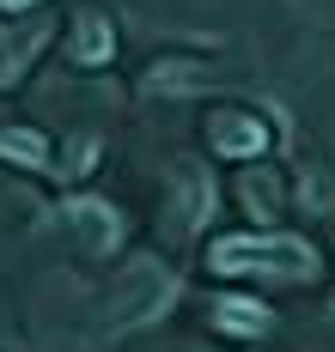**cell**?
Masks as SVG:
<instances>
[{
	"label": "cell",
	"instance_id": "6da1fadb",
	"mask_svg": "<svg viewBox=\"0 0 335 352\" xmlns=\"http://www.w3.org/2000/svg\"><path fill=\"white\" fill-rule=\"evenodd\" d=\"M214 274H262V280H311L317 261L298 237H268V231H238L207 249Z\"/></svg>",
	"mask_w": 335,
	"mask_h": 352
},
{
	"label": "cell",
	"instance_id": "7a4b0ae2",
	"mask_svg": "<svg viewBox=\"0 0 335 352\" xmlns=\"http://www.w3.org/2000/svg\"><path fill=\"white\" fill-rule=\"evenodd\" d=\"M177 298V280L159 261H128L110 285V328H141Z\"/></svg>",
	"mask_w": 335,
	"mask_h": 352
},
{
	"label": "cell",
	"instance_id": "3957f363",
	"mask_svg": "<svg viewBox=\"0 0 335 352\" xmlns=\"http://www.w3.org/2000/svg\"><path fill=\"white\" fill-rule=\"evenodd\" d=\"M55 225L74 231L85 255H110V249L122 243V219H116L104 201H68V207H55Z\"/></svg>",
	"mask_w": 335,
	"mask_h": 352
},
{
	"label": "cell",
	"instance_id": "277c9868",
	"mask_svg": "<svg viewBox=\"0 0 335 352\" xmlns=\"http://www.w3.org/2000/svg\"><path fill=\"white\" fill-rule=\"evenodd\" d=\"M49 31H55V25L37 19V12H31V19H0V85H12L19 73L37 61L43 43H49Z\"/></svg>",
	"mask_w": 335,
	"mask_h": 352
},
{
	"label": "cell",
	"instance_id": "5b68a950",
	"mask_svg": "<svg viewBox=\"0 0 335 352\" xmlns=\"http://www.w3.org/2000/svg\"><path fill=\"white\" fill-rule=\"evenodd\" d=\"M207 146L220 158H256V152H268V128H262L250 109H220L207 122Z\"/></svg>",
	"mask_w": 335,
	"mask_h": 352
},
{
	"label": "cell",
	"instance_id": "8992f818",
	"mask_svg": "<svg viewBox=\"0 0 335 352\" xmlns=\"http://www.w3.org/2000/svg\"><path fill=\"white\" fill-rule=\"evenodd\" d=\"M68 49H74V67H104V61L116 55L110 19H104L98 6H85V12L74 19V43H68Z\"/></svg>",
	"mask_w": 335,
	"mask_h": 352
},
{
	"label": "cell",
	"instance_id": "52a82bcc",
	"mask_svg": "<svg viewBox=\"0 0 335 352\" xmlns=\"http://www.w3.org/2000/svg\"><path fill=\"white\" fill-rule=\"evenodd\" d=\"M214 322L232 328V334H262V328H268V310H262L256 298H220V304H214Z\"/></svg>",
	"mask_w": 335,
	"mask_h": 352
},
{
	"label": "cell",
	"instance_id": "ba28073f",
	"mask_svg": "<svg viewBox=\"0 0 335 352\" xmlns=\"http://www.w3.org/2000/svg\"><path fill=\"white\" fill-rule=\"evenodd\" d=\"M0 158H12V164H49V140H43L37 128H0Z\"/></svg>",
	"mask_w": 335,
	"mask_h": 352
},
{
	"label": "cell",
	"instance_id": "9c48e42d",
	"mask_svg": "<svg viewBox=\"0 0 335 352\" xmlns=\"http://www.w3.org/2000/svg\"><path fill=\"white\" fill-rule=\"evenodd\" d=\"M0 6H6V12H37L43 0H0Z\"/></svg>",
	"mask_w": 335,
	"mask_h": 352
}]
</instances>
